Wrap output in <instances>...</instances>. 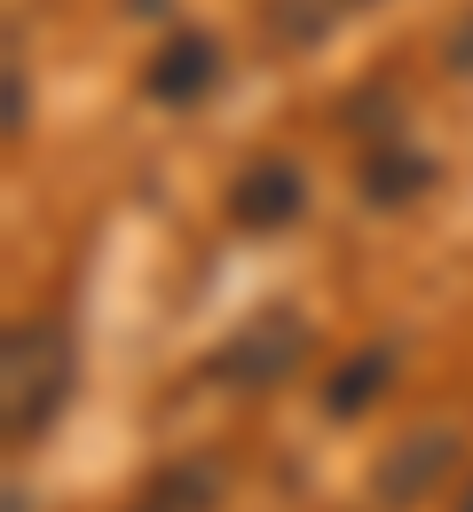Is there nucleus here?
I'll return each mask as SVG.
<instances>
[{
	"mask_svg": "<svg viewBox=\"0 0 473 512\" xmlns=\"http://www.w3.org/2000/svg\"><path fill=\"white\" fill-rule=\"evenodd\" d=\"M64 379H71V355H64L56 323H32V331L8 339V418H16V434L40 426L64 402Z\"/></svg>",
	"mask_w": 473,
	"mask_h": 512,
	"instance_id": "nucleus-1",
	"label": "nucleus"
},
{
	"mask_svg": "<svg viewBox=\"0 0 473 512\" xmlns=\"http://www.w3.org/2000/svg\"><path fill=\"white\" fill-rule=\"evenodd\" d=\"M213 79H221V48L198 40V32H182V40H166V48L150 56V95H158V103H198Z\"/></svg>",
	"mask_w": 473,
	"mask_h": 512,
	"instance_id": "nucleus-2",
	"label": "nucleus"
},
{
	"mask_svg": "<svg viewBox=\"0 0 473 512\" xmlns=\"http://www.w3.org/2000/svg\"><path fill=\"white\" fill-rule=\"evenodd\" d=\"M300 213V174L292 166H253L237 190H229V221H245V229H276V221H292Z\"/></svg>",
	"mask_w": 473,
	"mask_h": 512,
	"instance_id": "nucleus-3",
	"label": "nucleus"
},
{
	"mask_svg": "<svg viewBox=\"0 0 473 512\" xmlns=\"http://www.w3.org/2000/svg\"><path fill=\"white\" fill-rule=\"evenodd\" d=\"M292 355H300V323L269 316V323H253V331H245V339L229 347V363H221V371H229L237 386H261V379H276V371H284Z\"/></svg>",
	"mask_w": 473,
	"mask_h": 512,
	"instance_id": "nucleus-4",
	"label": "nucleus"
},
{
	"mask_svg": "<svg viewBox=\"0 0 473 512\" xmlns=\"http://www.w3.org/2000/svg\"><path fill=\"white\" fill-rule=\"evenodd\" d=\"M458 457V442L450 434H418V449H395L387 457V473H379V497L387 505H403V497H426L434 481H442V465Z\"/></svg>",
	"mask_w": 473,
	"mask_h": 512,
	"instance_id": "nucleus-5",
	"label": "nucleus"
},
{
	"mask_svg": "<svg viewBox=\"0 0 473 512\" xmlns=\"http://www.w3.org/2000/svg\"><path fill=\"white\" fill-rule=\"evenodd\" d=\"M363 182H371V197H379V205H395V197H410L418 182H426V166H418L403 142H395V150H379V158H371V174H363Z\"/></svg>",
	"mask_w": 473,
	"mask_h": 512,
	"instance_id": "nucleus-6",
	"label": "nucleus"
},
{
	"mask_svg": "<svg viewBox=\"0 0 473 512\" xmlns=\"http://www.w3.org/2000/svg\"><path fill=\"white\" fill-rule=\"evenodd\" d=\"M387 363H395L387 347H371L363 363H347V371H339V386H332V410H363V402L387 386Z\"/></svg>",
	"mask_w": 473,
	"mask_h": 512,
	"instance_id": "nucleus-7",
	"label": "nucleus"
},
{
	"mask_svg": "<svg viewBox=\"0 0 473 512\" xmlns=\"http://www.w3.org/2000/svg\"><path fill=\"white\" fill-rule=\"evenodd\" d=\"M332 16H339V0H276L269 32H276V40H292V48H300V40H316V32L332 24Z\"/></svg>",
	"mask_w": 473,
	"mask_h": 512,
	"instance_id": "nucleus-8",
	"label": "nucleus"
},
{
	"mask_svg": "<svg viewBox=\"0 0 473 512\" xmlns=\"http://www.w3.org/2000/svg\"><path fill=\"white\" fill-rule=\"evenodd\" d=\"M450 64H458V71H473V16L458 24V40H450Z\"/></svg>",
	"mask_w": 473,
	"mask_h": 512,
	"instance_id": "nucleus-9",
	"label": "nucleus"
},
{
	"mask_svg": "<svg viewBox=\"0 0 473 512\" xmlns=\"http://www.w3.org/2000/svg\"><path fill=\"white\" fill-rule=\"evenodd\" d=\"M466 512H473V497H466Z\"/></svg>",
	"mask_w": 473,
	"mask_h": 512,
	"instance_id": "nucleus-10",
	"label": "nucleus"
}]
</instances>
